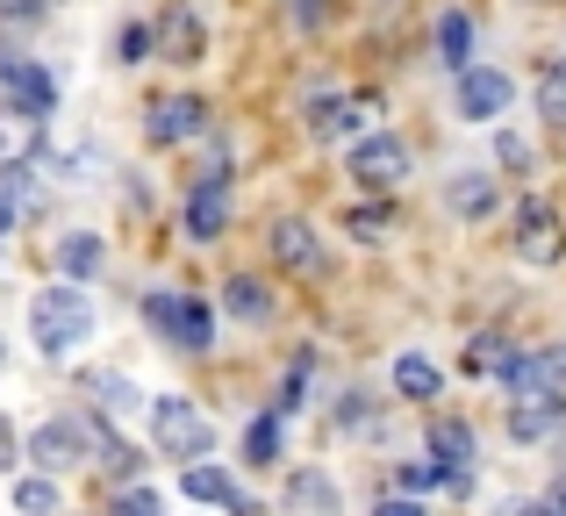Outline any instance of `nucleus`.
Instances as JSON below:
<instances>
[{"mask_svg":"<svg viewBox=\"0 0 566 516\" xmlns=\"http://www.w3.org/2000/svg\"><path fill=\"white\" fill-rule=\"evenodd\" d=\"M559 423H566V394H516V409H510V438L538 445V438H553Z\"/></svg>","mask_w":566,"mask_h":516,"instance_id":"f8f14e48","label":"nucleus"},{"mask_svg":"<svg viewBox=\"0 0 566 516\" xmlns=\"http://www.w3.org/2000/svg\"><path fill=\"white\" fill-rule=\"evenodd\" d=\"M86 423L80 417H51V423H36V431H29V460L43 466V474H65V466H80L86 460Z\"/></svg>","mask_w":566,"mask_h":516,"instance_id":"39448f33","label":"nucleus"},{"mask_svg":"<svg viewBox=\"0 0 566 516\" xmlns=\"http://www.w3.org/2000/svg\"><path fill=\"white\" fill-rule=\"evenodd\" d=\"M222 302H230V316H244V323H265V316H273V294H265V280H251V273L222 280Z\"/></svg>","mask_w":566,"mask_h":516,"instance_id":"6ab92c4d","label":"nucleus"},{"mask_svg":"<svg viewBox=\"0 0 566 516\" xmlns=\"http://www.w3.org/2000/svg\"><path fill=\"white\" fill-rule=\"evenodd\" d=\"M345 223H352V238H359V244H380L387 230H395V215H387V209H352Z\"/></svg>","mask_w":566,"mask_h":516,"instance_id":"c85d7f7f","label":"nucleus"},{"mask_svg":"<svg viewBox=\"0 0 566 516\" xmlns=\"http://www.w3.org/2000/svg\"><path fill=\"white\" fill-rule=\"evenodd\" d=\"M352 180L359 187H401L409 180V151H401V137H366V144H352Z\"/></svg>","mask_w":566,"mask_h":516,"instance_id":"423d86ee","label":"nucleus"},{"mask_svg":"<svg viewBox=\"0 0 566 516\" xmlns=\"http://www.w3.org/2000/svg\"><path fill=\"white\" fill-rule=\"evenodd\" d=\"M265 252H273L280 273H323V244H316V230H308L302 215H287V223L265 230Z\"/></svg>","mask_w":566,"mask_h":516,"instance_id":"9d476101","label":"nucleus"},{"mask_svg":"<svg viewBox=\"0 0 566 516\" xmlns=\"http://www.w3.org/2000/svg\"><path fill=\"white\" fill-rule=\"evenodd\" d=\"M438 388H444V373L423 359V351H401V359H395V394H401V402H430Z\"/></svg>","mask_w":566,"mask_h":516,"instance_id":"f3484780","label":"nucleus"},{"mask_svg":"<svg viewBox=\"0 0 566 516\" xmlns=\"http://www.w3.org/2000/svg\"><path fill=\"white\" fill-rule=\"evenodd\" d=\"M366 115H374V101H323V108L308 115V129H316V144H345Z\"/></svg>","mask_w":566,"mask_h":516,"instance_id":"dca6fc26","label":"nucleus"},{"mask_svg":"<svg viewBox=\"0 0 566 516\" xmlns=\"http://www.w3.org/2000/svg\"><path fill=\"white\" fill-rule=\"evenodd\" d=\"M430 460H438V474H473V431L459 417H438L430 423Z\"/></svg>","mask_w":566,"mask_h":516,"instance_id":"4468645a","label":"nucleus"},{"mask_svg":"<svg viewBox=\"0 0 566 516\" xmlns=\"http://www.w3.org/2000/svg\"><path fill=\"white\" fill-rule=\"evenodd\" d=\"M0 86H8V108H14V115H36V123H51V108H57V80L36 65V57H14V72H8Z\"/></svg>","mask_w":566,"mask_h":516,"instance_id":"1a4fd4ad","label":"nucleus"},{"mask_svg":"<svg viewBox=\"0 0 566 516\" xmlns=\"http://www.w3.org/2000/svg\"><path fill=\"white\" fill-rule=\"evenodd\" d=\"M510 388L516 394H566V351H524L510 366Z\"/></svg>","mask_w":566,"mask_h":516,"instance_id":"ddd939ff","label":"nucleus"},{"mask_svg":"<svg viewBox=\"0 0 566 516\" xmlns=\"http://www.w3.org/2000/svg\"><path fill=\"white\" fill-rule=\"evenodd\" d=\"M101 259H108V252H101V238H94V230H72V238L57 244V265H65V280H80V287L101 273Z\"/></svg>","mask_w":566,"mask_h":516,"instance_id":"a211bd4d","label":"nucleus"},{"mask_svg":"<svg viewBox=\"0 0 566 516\" xmlns=\"http://www.w3.org/2000/svg\"><path fill=\"white\" fill-rule=\"evenodd\" d=\"M502 108H510V72L502 65H467L459 72V115H467V123H495Z\"/></svg>","mask_w":566,"mask_h":516,"instance_id":"0eeeda50","label":"nucleus"},{"mask_svg":"<svg viewBox=\"0 0 566 516\" xmlns=\"http://www.w3.org/2000/svg\"><path fill=\"white\" fill-rule=\"evenodd\" d=\"M115 516H166V503H158L151 488H123L115 495Z\"/></svg>","mask_w":566,"mask_h":516,"instance_id":"c756f323","label":"nucleus"},{"mask_svg":"<svg viewBox=\"0 0 566 516\" xmlns=\"http://www.w3.org/2000/svg\"><path fill=\"white\" fill-rule=\"evenodd\" d=\"M151 144H187V137H201L208 129V101H193V94H172V101H151Z\"/></svg>","mask_w":566,"mask_h":516,"instance_id":"9b49d317","label":"nucleus"},{"mask_svg":"<svg viewBox=\"0 0 566 516\" xmlns=\"http://www.w3.org/2000/svg\"><path fill=\"white\" fill-rule=\"evenodd\" d=\"M294 22H302V29H316V22H323V0H294Z\"/></svg>","mask_w":566,"mask_h":516,"instance_id":"e433bc0d","label":"nucleus"},{"mask_svg":"<svg viewBox=\"0 0 566 516\" xmlns=\"http://www.w3.org/2000/svg\"><path fill=\"white\" fill-rule=\"evenodd\" d=\"M374 516H423V503H409V495H380Z\"/></svg>","mask_w":566,"mask_h":516,"instance_id":"473e14b6","label":"nucleus"},{"mask_svg":"<svg viewBox=\"0 0 566 516\" xmlns=\"http://www.w3.org/2000/svg\"><path fill=\"white\" fill-rule=\"evenodd\" d=\"M538 115H545L553 129H566V65H553V72L538 80Z\"/></svg>","mask_w":566,"mask_h":516,"instance_id":"cd10ccee","label":"nucleus"},{"mask_svg":"<svg viewBox=\"0 0 566 516\" xmlns=\"http://www.w3.org/2000/svg\"><path fill=\"white\" fill-rule=\"evenodd\" d=\"M244 460H251V466H273V460H280V417H259V423L244 431Z\"/></svg>","mask_w":566,"mask_h":516,"instance_id":"a878e982","label":"nucleus"},{"mask_svg":"<svg viewBox=\"0 0 566 516\" xmlns=\"http://www.w3.org/2000/svg\"><path fill=\"white\" fill-rule=\"evenodd\" d=\"M36 144H43V123L36 115H0V172H14V166H29L36 158Z\"/></svg>","mask_w":566,"mask_h":516,"instance_id":"2eb2a0df","label":"nucleus"},{"mask_svg":"<svg viewBox=\"0 0 566 516\" xmlns=\"http://www.w3.org/2000/svg\"><path fill=\"white\" fill-rule=\"evenodd\" d=\"M51 0H0V22H36Z\"/></svg>","mask_w":566,"mask_h":516,"instance_id":"2f4dec72","label":"nucleus"},{"mask_svg":"<svg viewBox=\"0 0 566 516\" xmlns=\"http://www.w3.org/2000/svg\"><path fill=\"white\" fill-rule=\"evenodd\" d=\"M559 252H566L559 209H553L545 194L516 201V259H524V265H559Z\"/></svg>","mask_w":566,"mask_h":516,"instance_id":"20e7f679","label":"nucleus"},{"mask_svg":"<svg viewBox=\"0 0 566 516\" xmlns=\"http://www.w3.org/2000/svg\"><path fill=\"white\" fill-rule=\"evenodd\" d=\"M115 51H123V65H144V51H151V29H144V22H129L123 36H115Z\"/></svg>","mask_w":566,"mask_h":516,"instance_id":"7c9ffc66","label":"nucleus"},{"mask_svg":"<svg viewBox=\"0 0 566 516\" xmlns=\"http://www.w3.org/2000/svg\"><path fill=\"white\" fill-rule=\"evenodd\" d=\"M14 215H22V201H14V187L0 180V238H8V230H14Z\"/></svg>","mask_w":566,"mask_h":516,"instance_id":"72a5a7b5","label":"nucleus"},{"mask_svg":"<svg viewBox=\"0 0 566 516\" xmlns=\"http://www.w3.org/2000/svg\"><path fill=\"white\" fill-rule=\"evenodd\" d=\"M0 474H14V423L0 417Z\"/></svg>","mask_w":566,"mask_h":516,"instance_id":"c9c22d12","label":"nucleus"},{"mask_svg":"<svg viewBox=\"0 0 566 516\" xmlns=\"http://www.w3.org/2000/svg\"><path fill=\"white\" fill-rule=\"evenodd\" d=\"M86 388L101 394V409H108V417H129V409H137V388H129L123 373H94V380H86Z\"/></svg>","mask_w":566,"mask_h":516,"instance_id":"bb28decb","label":"nucleus"},{"mask_svg":"<svg viewBox=\"0 0 566 516\" xmlns=\"http://www.w3.org/2000/svg\"><path fill=\"white\" fill-rule=\"evenodd\" d=\"M180 223H187V238H193V244H216L222 230H230V180H193Z\"/></svg>","mask_w":566,"mask_h":516,"instance_id":"6e6552de","label":"nucleus"},{"mask_svg":"<svg viewBox=\"0 0 566 516\" xmlns=\"http://www.w3.org/2000/svg\"><path fill=\"white\" fill-rule=\"evenodd\" d=\"M151 438H158V452H172V460H201V452L216 445V423H208L187 394H158L151 402Z\"/></svg>","mask_w":566,"mask_h":516,"instance_id":"7ed1b4c3","label":"nucleus"},{"mask_svg":"<svg viewBox=\"0 0 566 516\" xmlns=\"http://www.w3.org/2000/svg\"><path fill=\"white\" fill-rule=\"evenodd\" d=\"M510 516H566V495H545V503H524V509H510Z\"/></svg>","mask_w":566,"mask_h":516,"instance_id":"f704fd0d","label":"nucleus"},{"mask_svg":"<svg viewBox=\"0 0 566 516\" xmlns=\"http://www.w3.org/2000/svg\"><path fill=\"white\" fill-rule=\"evenodd\" d=\"M467 51H473V22H467L459 8H452V14H438V57H444L452 72H467V65H473Z\"/></svg>","mask_w":566,"mask_h":516,"instance_id":"412c9836","label":"nucleus"},{"mask_svg":"<svg viewBox=\"0 0 566 516\" xmlns=\"http://www.w3.org/2000/svg\"><path fill=\"white\" fill-rule=\"evenodd\" d=\"M14 516H57V481L51 474H22L14 481Z\"/></svg>","mask_w":566,"mask_h":516,"instance_id":"5701e85b","label":"nucleus"},{"mask_svg":"<svg viewBox=\"0 0 566 516\" xmlns=\"http://www.w3.org/2000/svg\"><path fill=\"white\" fill-rule=\"evenodd\" d=\"M166 51H172V65H193V57H201V22H193V14H172L166 22Z\"/></svg>","mask_w":566,"mask_h":516,"instance_id":"393cba45","label":"nucleus"},{"mask_svg":"<svg viewBox=\"0 0 566 516\" xmlns=\"http://www.w3.org/2000/svg\"><path fill=\"white\" fill-rule=\"evenodd\" d=\"M180 488L193 495V503H244V495H237V481L230 474H222V466H187V481H180Z\"/></svg>","mask_w":566,"mask_h":516,"instance_id":"4be33fe9","label":"nucleus"},{"mask_svg":"<svg viewBox=\"0 0 566 516\" xmlns=\"http://www.w3.org/2000/svg\"><path fill=\"white\" fill-rule=\"evenodd\" d=\"M444 201H452V215H467V223H473V215L495 209V180H488V172H459Z\"/></svg>","mask_w":566,"mask_h":516,"instance_id":"aec40b11","label":"nucleus"},{"mask_svg":"<svg viewBox=\"0 0 566 516\" xmlns=\"http://www.w3.org/2000/svg\"><path fill=\"white\" fill-rule=\"evenodd\" d=\"M144 323H151L166 345H180V351H208V345H216V316H208V302H193V294H180V287H151V294H144Z\"/></svg>","mask_w":566,"mask_h":516,"instance_id":"f03ea898","label":"nucleus"},{"mask_svg":"<svg viewBox=\"0 0 566 516\" xmlns=\"http://www.w3.org/2000/svg\"><path fill=\"white\" fill-rule=\"evenodd\" d=\"M516 359H524V351H516L510 337H481V345L467 351V366H473V373H502V380H510V366H516Z\"/></svg>","mask_w":566,"mask_h":516,"instance_id":"b1692460","label":"nucleus"},{"mask_svg":"<svg viewBox=\"0 0 566 516\" xmlns=\"http://www.w3.org/2000/svg\"><path fill=\"white\" fill-rule=\"evenodd\" d=\"M86 337H94V302H86L80 280L36 287V302H29V345H36L43 359H65V351L86 345Z\"/></svg>","mask_w":566,"mask_h":516,"instance_id":"f257e3e1","label":"nucleus"}]
</instances>
